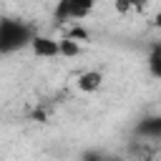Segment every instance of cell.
<instances>
[{
	"mask_svg": "<svg viewBox=\"0 0 161 161\" xmlns=\"http://www.w3.org/2000/svg\"><path fill=\"white\" fill-rule=\"evenodd\" d=\"M35 40V28L20 18H0V55L30 48Z\"/></svg>",
	"mask_w": 161,
	"mask_h": 161,
	"instance_id": "6da1fadb",
	"label": "cell"
},
{
	"mask_svg": "<svg viewBox=\"0 0 161 161\" xmlns=\"http://www.w3.org/2000/svg\"><path fill=\"white\" fill-rule=\"evenodd\" d=\"M93 8H96V0H58L53 18L58 23H65V20L80 23L93 13Z\"/></svg>",
	"mask_w": 161,
	"mask_h": 161,
	"instance_id": "7a4b0ae2",
	"label": "cell"
},
{
	"mask_svg": "<svg viewBox=\"0 0 161 161\" xmlns=\"http://www.w3.org/2000/svg\"><path fill=\"white\" fill-rule=\"evenodd\" d=\"M30 50L35 58H58L60 55V40H55L50 35H35V40L30 43Z\"/></svg>",
	"mask_w": 161,
	"mask_h": 161,
	"instance_id": "3957f363",
	"label": "cell"
},
{
	"mask_svg": "<svg viewBox=\"0 0 161 161\" xmlns=\"http://www.w3.org/2000/svg\"><path fill=\"white\" fill-rule=\"evenodd\" d=\"M101 86H103V73L101 70H83L75 78V88L80 93H96V91H101Z\"/></svg>",
	"mask_w": 161,
	"mask_h": 161,
	"instance_id": "277c9868",
	"label": "cell"
},
{
	"mask_svg": "<svg viewBox=\"0 0 161 161\" xmlns=\"http://www.w3.org/2000/svg\"><path fill=\"white\" fill-rule=\"evenodd\" d=\"M133 131H136V136H141V138H161V113L141 118Z\"/></svg>",
	"mask_w": 161,
	"mask_h": 161,
	"instance_id": "5b68a950",
	"label": "cell"
},
{
	"mask_svg": "<svg viewBox=\"0 0 161 161\" xmlns=\"http://www.w3.org/2000/svg\"><path fill=\"white\" fill-rule=\"evenodd\" d=\"M146 65H148V73H151V78L161 80V43H156V45L148 50Z\"/></svg>",
	"mask_w": 161,
	"mask_h": 161,
	"instance_id": "8992f818",
	"label": "cell"
},
{
	"mask_svg": "<svg viewBox=\"0 0 161 161\" xmlns=\"http://www.w3.org/2000/svg\"><path fill=\"white\" fill-rule=\"evenodd\" d=\"M80 43H75V40H70V38H60V58H75V55H80Z\"/></svg>",
	"mask_w": 161,
	"mask_h": 161,
	"instance_id": "52a82bcc",
	"label": "cell"
},
{
	"mask_svg": "<svg viewBox=\"0 0 161 161\" xmlns=\"http://www.w3.org/2000/svg\"><path fill=\"white\" fill-rule=\"evenodd\" d=\"M65 38H70V40H75V43H86V40H88V30H86L80 23H75V25L65 33Z\"/></svg>",
	"mask_w": 161,
	"mask_h": 161,
	"instance_id": "ba28073f",
	"label": "cell"
},
{
	"mask_svg": "<svg viewBox=\"0 0 161 161\" xmlns=\"http://www.w3.org/2000/svg\"><path fill=\"white\" fill-rule=\"evenodd\" d=\"M113 8H116V13H118V15H133V13H131V3H128V0H113Z\"/></svg>",
	"mask_w": 161,
	"mask_h": 161,
	"instance_id": "9c48e42d",
	"label": "cell"
},
{
	"mask_svg": "<svg viewBox=\"0 0 161 161\" xmlns=\"http://www.w3.org/2000/svg\"><path fill=\"white\" fill-rule=\"evenodd\" d=\"M131 3V13L133 15H141V13H146V8H148V0H128Z\"/></svg>",
	"mask_w": 161,
	"mask_h": 161,
	"instance_id": "30bf717a",
	"label": "cell"
},
{
	"mask_svg": "<svg viewBox=\"0 0 161 161\" xmlns=\"http://www.w3.org/2000/svg\"><path fill=\"white\" fill-rule=\"evenodd\" d=\"M0 161H3V158H0Z\"/></svg>",
	"mask_w": 161,
	"mask_h": 161,
	"instance_id": "8fae6325",
	"label": "cell"
}]
</instances>
